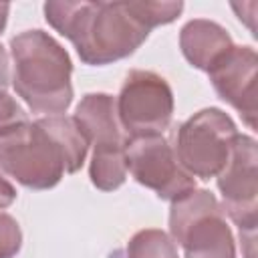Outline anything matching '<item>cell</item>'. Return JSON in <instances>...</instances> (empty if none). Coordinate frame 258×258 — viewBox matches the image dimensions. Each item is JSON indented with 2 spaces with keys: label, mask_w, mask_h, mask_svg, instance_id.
Wrapping results in <instances>:
<instances>
[{
  "label": "cell",
  "mask_w": 258,
  "mask_h": 258,
  "mask_svg": "<svg viewBox=\"0 0 258 258\" xmlns=\"http://www.w3.org/2000/svg\"><path fill=\"white\" fill-rule=\"evenodd\" d=\"M77 127L93 145L99 147H125L127 135L117 117L115 99L107 93H89L81 99L73 115Z\"/></svg>",
  "instance_id": "obj_10"
},
{
  "label": "cell",
  "mask_w": 258,
  "mask_h": 258,
  "mask_svg": "<svg viewBox=\"0 0 258 258\" xmlns=\"http://www.w3.org/2000/svg\"><path fill=\"white\" fill-rule=\"evenodd\" d=\"M10 83V71H8V52L0 44V91H6Z\"/></svg>",
  "instance_id": "obj_19"
},
{
  "label": "cell",
  "mask_w": 258,
  "mask_h": 258,
  "mask_svg": "<svg viewBox=\"0 0 258 258\" xmlns=\"http://www.w3.org/2000/svg\"><path fill=\"white\" fill-rule=\"evenodd\" d=\"M26 121H28L26 111L16 103V99L6 91H0V133Z\"/></svg>",
  "instance_id": "obj_17"
},
{
  "label": "cell",
  "mask_w": 258,
  "mask_h": 258,
  "mask_svg": "<svg viewBox=\"0 0 258 258\" xmlns=\"http://www.w3.org/2000/svg\"><path fill=\"white\" fill-rule=\"evenodd\" d=\"M8 12H10V4L0 2V34H2V32H4V28H6V22H8Z\"/></svg>",
  "instance_id": "obj_20"
},
{
  "label": "cell",
  "mask_w": 258,
  "mask_h": 258,
  "mask_svg": "<svg viewBox=\"0 0 258 258\" xmlns=\"http://www.w3.org/2000/svg\"><path fill=\"white\" fill-rule=\"evenodd\" d=\"M125 147H99L93 151L89 177L91 183L101 191H113L127 179Z\"/></svg>",
  "instance_id": "obj_13"
},
{
  "label": "cell",
  "mask_w": 258,
  "mask_h": 258,
  "mask_svg": "<svg viewBox=\"0 0 258 258\" xmlns=\"http://www.w3.org/2000/svg\"><path fill=\"white\" fill-rule=\"evenodd\" d=\"M22 246V232L18 222L6 214L0 212V258H14L20 252Z\"/></svg>",
  "instance_id": "obj_16"
},
{
  "label": "cell",
  "mask_w": 258,
  "mask_h": 258,
  "mask_svg": "<svg viewBox=\"0 0 258 258\" xmlns=\"http://www.w3.org/2000/svg\"><path fill=\"white\" fill-rule=\"evenodd\" d=\"M123 258H179L171 236L159 228H145L131 236Z\"/></svg>",
  "instance_id": "obj_14"
},
{
  "label": "cell",
  "mask_w": 258,
  "mask_h": 258,
  "mask_svg": "<svg viewBox=\"0 0 258 258\" xmlns=\"http://www.w3.org/2000/svg\"><path fill=\"white\" fill-rule=\"evenodd\" d=\"M46 22L67 36L79 58L91 67L111 64L133 54L149 36L131 2H62L44 4Z\"/></svg>",
  "instance_id": "obj_1"
},
{
  "label": "cell",
  "mask_w": 258,
  "mask_h": 258,
  "mask_svg": "<svg viewBox=\"0 0 258 258\" xmlns=\"http://www.w3.org/2000/svg\"><path fill=\"white\" fill-rule=\"evenodd\" d=\"M40 123L48 129V133L58 143V147L64 155L67 173L79 171L85 163V157L89 151V141L77 127L75 119L64 117V115H48V117H40Z\"/></svg>",
  "instance_id": "obj_12"
},
{
  "label": "cell",
  "mask_w": 258,
  "mask_h": 258,
  "mask_svg": "<svg viewBox=\"0 0 258 258\" xmlns=\"http://www.w3.org/2000/svg\"><path fill=\"white\" fill-rule=\"evenodd\" d=\"M131 8L137 18L151 30L155 26L173 22L183 10V2H131Z\"/></svg>",
  "instance_id": "obj_15"
},
{
  "label": "cell",
  "mask_w": 258,
  "mask_h": 258,
  "mask_svg": "<svg viewBox=\"0 0 258 258\" xmlns=\"http://www.w3.org/2000/svg\"><path fill=\"white\" fill-rule=\"evenodd\" d=\"M258 147L250 135H236L228 161L216 175L222 194V212L238 226L240 234H256L258 224Z\"/></svg>",
  "instance_id": "obj_7"
},
{
  "label": "cell",
  "mask_w": 258,
  "mask_h": 258,
  "mask_svg": "<svg viewBox=\"0 0 258 258\" xmlns=\"http://www.w3.org/2000/svg\"><path fill=\"white\" fill-rule=\"evenodd\" d=\"M125 161L133 179L153 189L159 200L173 202L196 187V177L179 165L173 145L163 135L129 137L125 141Z\"/></svg>",
  "instance_id": "obj_8"
},
{
  "label": "cell",
  "mask_w": 258,
  "mask_h": 258,
  "mask_svg": "<svg viewBox=\"0 0 258 258\" xmlns=\"http://www.w3.org/2000/svg\"><path fill=\"white\" fill-rule=\"evenodd\" d=\"M256 69L258 54L252 46H232L210 71V83L218 97L234 107L242 121L256 129Z\"/></svg>",
  "instance_id": "obj_9"
},
{
  "label": "cell",
  "mask_w": 258,
  "mask_h": 258,
  "mask_svg": "<svg viewBox=\"0 0 258 258\" xmlns=\"http://www.w3.org/2000/svg\"><path fill=\"white\" fill-rule=\"evenodd\" d=\"M232 46L230 32L214 20L194 18L179 30V48L185 60L204 73H208Z\"/></svg>",
  "instance_id": "obj_11"
},
{
  "label": "cell",
  "mask_w": 258,
  "mask_h": 258,
  "mask_svg": "<svg viewBox=\"0 0 258 258\" xmlns=\"http://www.w3.org/2000/svg\"><path fill=\"white\" fill-rule=\"evenodd\" d=\"M169 236L183 258H236L232 230L210 189L194 187L171 202Z\"/></svg>",
  "instance_id": "obj_3"
},
{
  "label": "cell",
  "mask_w": 258,
  "mask_h": 258,
  "mask_svg": "<svg viewBox=\"0 0 258 258\" xmlns=\"http://www.w3.org/2000/svg\"><path fill=\"white\" fill-rule=\"evenodd\" d=\"M236 135L238 129L232 117L218 107H208L177 127L173 151L179 165L191 177L210 179L228 161Z\"/></svg>",
  "instance_id": "obj_5"
},
{
  "label": "cell",
  "mask_w": 258,
  "mask_h": 258,
  "mask_svg": "<svg viewBox=\"0 0 258 258\" xmlns=\"http://www.w3.org/2000/svg\"><path fill=\"white\" fill-rule=\"evenodd\" d=\"M121 129L129 137L163 135L173 117L169 83L153 71H131L115 101Z\"/></svg>",
  "instance_id": "obj_6"
},
{
  "label": "cell",
  "mask_w": 258,
  "mask_h": 258,
  "mask_svg": "<svg viewBox=\"0 0 258 258\" xmlns=\"http://www.w3.org/2000/svg\"><path fill=\"white\" fill-rule=\"evenodd\" d=\"M0 167L28 189H50L67 173L64 155L40 119L0 133Z\"/></svg>",
  "instance_id": "obj_4"
},
{
  "label": "cell",
  "mask_w": 258,
  "mask_h": 258,
  "mask_svg": "<svg viewBox=\"0 0 258 258\" xmlns=\"http://www.w3.org/2000/svg\"><path fill=\"white\" fill-rule=\"evenodd\" d=\"M14 200H16V189H14V185L0 173V210L12 206Z\"/></svg>",
  "instance_id": "obj_18"
},
{
  "label": "cell",
  "mask_w": 258,
  "mask_h": 258,
  "mask_svg": "<svg viewBox=\"0 0 258 258\" xmlns=\"http://www.w3.org/2000/svg\"><path fill=\"white\" fill-rule=\"evenodd\" d=\"M12 87L32 113L60 115L73 103V62L62 44L44 30H24L10 40Z\"/></svg>",
  "instance_id": "obj_2"
}]
</instances>
